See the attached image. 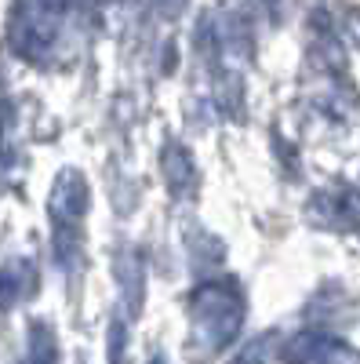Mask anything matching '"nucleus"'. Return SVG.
Here are the masks:
<instances>
[{"mask_svg": "<svg viewBox=\"0 0 360 364\" xmlns=\"http://www.w3.org/2000/svg\"><path fill=\"white\" fill-rule=\"evenodd\" d=\"M248 299L236 281H207L190 295V328L204 350H226L244 328Z\"/></svg>", "mask_w": 360, "mask_h": 364, "instance_id": "1", "label": "nucleus"}, {"mask_svg": "<svg viewBox=\"0 0 360 364\" xmlns=\"http://www.w3.org/2000/svg\"><path fill=\"white\" fill-rule=\"evenodd\" d=\"M66 0H18L11 15V44L22 58L40 63L62 33Z\"/></svg>", "mask_w": 360, "mask_h": 364, "instance_id": "2", "label": "nucleus"}, {"mask_svg": "<svg viewBox=\"0 0 360 364\" xmlns=\"http://www.w3.org/2000/svg\"><path fill=\"white\" fill-rule=\"evenodd\" d=\"M310 223L317 230H339L356 233L360 230V186H327L317 190L310 200Z\"/></svg>", "mask_w": 360, "mask_h": 364, "instance_id": "3", "label": "nucleus"}, {"mask_svg": "<svg viewBox=\"0 0 360 364\" xmlns=\"http://www.w3.org/2000/svg\"><path fill=\"white\" fill-rule=\"evenodd\" d=\"M288 360H356V353L339 339V336H324V331H306L284 343Z\"/></svg>", "mask_w": 360, "mask_h": 364, "instance_id": "4", "label": "nucleus"}, {"mask_svg": "<svg viewBox=\"0 0 360 364\" xmlns=\"http://www.w3.org/2000/svg\"><path fill=\"white\" fill-rule=\"evenodd\" d=\"M84 208H87V186H84L77 168H66L58 175L55 190H51V211H55V219H62V223H77L84 215Z\"/></svg>", "mask_w": 360, "mask_h": 364, "instance_id": "5", "label": "nucleus"}, {"mask_svg": "<svg viewBox=\"0 0 360 364\" xmlns=\"http://www.w3.org/2000/svg\"><path fill=\"white\" fill-rule=\"evenodd\" d=\"M160 164H164V178H168L171 193H175L178 200L190 197L193 186H197V168H193V154H190V149H186L182 142H168Z\"/></svg>", "mask_w": 360, "mask_h": 364, "instance_id": "6", "label": "nucleus"}, {"mask_svg": "<svg viewBox=\"0 0 360 364\" xmlns=\"http://www.w3.org/2000/svg\"><path fill=\"white\" fill-rule=\"evenodd\" d=\"M153 4H157V15H160L164 22H178L190 0H153Z\"/></svg>", "mask_w": 360, "mask_h": 364, "instance_id": "7", "label": "nucleus"}, {"mask_svg": "<svg viewBox=\"0 0 360 364\" xmlns=\"http://www.w3.org/2000/svg\"><path fill=\"white\" fill-rule=\"evenodd\" d=\"M346 33L353 37V44L360 48V8H353L349 15H346Z\"/></svg>", "mask_w": 360, "mask_h": 364, "instance_id": "8", "label": "nucleus"}, {"mask_svg": "<svg viewBox=\"0 0 360 364\" xmlns=\"http://www.w3.org/2000/svg\"><path fill=\"white\" fill-rule=\"evenodd\" d=\"M262 4H266V11L273 15V18H280V8H284V0H262Z\"/></svg>", "mask_w": 360, "mask_h": 364, "instance_id": "9", "label": "nucleus"}]
</instances>
